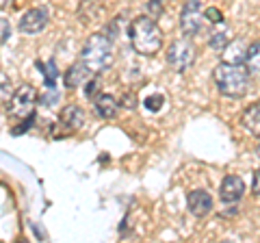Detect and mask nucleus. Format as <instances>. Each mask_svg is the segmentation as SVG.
Here are the masks:
<instances>
[{"mask_svg": "<svg viewBox=\"0 0 260 243\" xmlns=\"http://www.w3.org/2000/svg\"><path fill=\"white\" fill-rule=\"evenodd\" d=\"M243 66L247 68L249 76H260V39H256V42H251L247 46V56Z\"/></svg>", "mask_w": 260, "mask_h": 243, "instance_id": "2eb2a0df", "label": "nucleus"}, {"mask_svg": "<svg viewBox=\"0 0 260 243\" xmlns=\"http://www.w3.org/2000/svg\"><path fill=\"white\" fill-rule=\"evenodd\" d=\"M148 9H150V13H152V15H158L162 9H165V0H150Z\"/></svg>", "mask_w": 260, "mask_h": 243, "instance_id": "4be33fe9", "label": "nucleus"}, {"mask_svg": "<svg viewBox=\"0 0 260 243\" xmlns=\"http://www.w3.org/2000/svg\"><path fill=\"white\" fill-rule=\"evenodd\" d=\"M241 126L245 128L247 133L260 137V102L251 104L249 109L243 111V115H241Z\"/></svg>", "mask_w": 260, "mask_h": 243, "instance_id": "ddd939ff", "label": "nucleus"}, {"mask_svg": "<svg viewBox=\"0 0 260 243\" xmlns=\"http://www.w3.org/2000/svg\"><path fill=\"white\" fill-rule=\"evenodd\" d=\"M245 56H247V46L241 42V39H234V42H230L225 48H223V56L221 61L225 63H245Z\"/></svg>", "mask_w": 260, "mask_h": 243, "instance_id": "4468645a", "label": "nucleus"}, {"mask_svg": "<svg viewBox=\"0 0 260 243\" xmlns=\"http://www.w3.org/2000/svg\"><path fill=\"white\" fill-rule=\"evenodd\" d=\"M204 15H206V20L208 22H217V24H221L223 22V13L217 9V7H208V9L204 11Z\"/></svg>", "mask_w": 260, "mask_h": 243, "instance_id": "aec40b11", "label": "nucleus"}, {"mask_svg": "<svg viewBox=\"0 0 260 243\" xmlns=\"http://www.w3.org/2000/svg\"><path fill=\"white\" fill-rule=\"evenodd\" d=\"M3 100H11L9 98V80H7V74H3Z\"/></svg>", "mask_w": 260, "mask_h": 243, "instance_id": "393cba45", "label": "nucleus"}, {"mask_svg": "<svg viewBox=\"0 0 260 243\" xmlns=\"http://www.w3.org/2000/svg\"><path fill=\"white\" fill-rule=\"evenodd\" d=\"M208 44H210V48H215V50H223V48L230 44L228 42V31H213Z\"/></svg>", "mask_w": 260, "mask_h": 243, "instance_id": "f3484780", "label": "nucleus"}, {"mask_svg": "<svg viewBox=\"0 0 260 243\" xmlns=\"http://www.w3.org/2000/svg\"><path fill=\"white\" fill-rule=\"evenodd\" d=\"M256 155H258V159H260V143H258V148H256Z\"/></svg>", "mask_w": 260, "mask_h": 243, "instance_id": "cd10ccee", "label": "nucleus"}, {"mask_svg": "<svg viewBox=\"0 0 260 243\" xmlns=\"http://www.w3.org/2000/svg\"><path fill=\"white\" fill-rule=\"evenodd\" d=\"M204 20L206 15L202 11L200 0H186L182 11H180V31L186 37H195L204 28Z\"/></svg>", "mask_w": 260, "mask_h": 243, "instance_id": "423d86ee", "label": "nucleus"}, {"mask_svg": "<svg viewBox=\"0 0 260 243\" xmlns=\"http://www.w3.org/2000/svg\"><path fill=\"white\" fill-rule=\"evenodd\" d=\"M89 74H91V70L80 61V63H74L72 68H68V72H65V76H63V83H65L68 89H74L78 85H83L85 80L89 78Z\"/></svg>", "mask_w": 260, "mask_h": 243, "instance_id": "9b49d317", "label": "nucleus"}, {"mask_svg": "<svg viewBox=\"0 0 260 243\" xmlns=\"http://www.w3.org/2000/svg\"><path fill=\"white\" fill-rule=\"evenodd\" d=\"M56 100H59V92L56 89H48V94H42V98H39V102L46 104V107H52Z\"/></svg>", "mask_w": 260, "mask_h": 243, "instance_id": "6ab92c4d", "label": "nucleus"}, {"mask_svg": "<svg viewBox=\"0 0 260 243\" xmlns=\"http://www.w3.org/2000/svg\"><path fill=\"white\" fill-rule=\"evenodd\" d=\"M0 24H3V44H7L11 37V26H9V22H7V18L0 20Z\"/></svg>", "mask_w": 260, "mask_h": 243, "instance_id": "5701e85b", "label": "nucleus"}, {"mask_svg": "<svg viewBox=\"0 0 260 243\" xmlns=\"http://www.w3.org/2000/svg\"><path fill=\"white\" fill-rule=\"evenodd\" d=\"M215 85L225 98H243L249 87V72L241 63L221 61L215 68Z\"/></svg>", "mask_w": 260, "mask_h": 243, "instance_id": "f03ea898", "label": "nucleus"}, {"mask_svg": "<svg viewBox=\"0 0 260 243\" xmlns=\"http://www.w3.org/2000/svg\"><path fill=\"white\" fill-rule=\"evenodd\" d=\"M195 61V46L189 39H176L167 48V63L176 72H186Z\"/></svg>", "mask_w": 260, "mask_h": 243, "instance_id": "39448f33", "label": "nucleus"}, {"mask_svg": "<svg viewBox=\"0 0 260 243\" xmlns=\"http://www.w3.org/2000/svg\"><path fill=\"white\" fill-rule=\"evenodd\" d=\"M35 102H37V92L32 85H22L18 92L11 96V100L7 102L9 104V115L13 119H26L30 115H35L32 109H35Z\"/></svg>", "mask_w": 260, "mask_h": 243, "instance_id": "20e7f679", "label": "nucleus"}, {"mask_svg": "<svg viewBox=\"0 0 260 243\" xmlns=\"http://www.w3.org/2000/svg\"><path fill=\"white\" fill-rule=\"evenodd\" d=\"M98 87H100V83H98L95 78H91L87 83V89H85V96L87 98H91V100H95V94H98Z\"/></svg>", "mask_w": 260, "mask_h": 243, "instance_id": "412c9836", "label": "nucleus"}, {"mask_svg": "<svg viewBox=\"0 0 260 243\" xmlns=\"http://www.w3.org/2000/svg\"><path fill=\"white\" fill-rule=\"evenodd\" d=\"M251 191H254V196L260 198V169L254 174V183H251Z\"/></svg>", "mask_w": 260, "mask_h": 243, "instance_id": "b1692460", "label": "nucleus"}, {"mask_svg": "<svg viewBox=\"0 0 260 243\" xmlns=\"http://www.w3.org/2000/svg\"><path fill=\"white\" fill-rule=\"evenodd\" d=\"M61 124L68 128V131H78L80 126L85 124V111L78 107V104H70L61 111Z\"/></svg>", "mask_w": 260, "mask_h": 243, "instance_id": "9d476101", "label": "nucleus"}, {"mask_svg": "<svg viewBox=\"0 0 260 243\" xmlns=\"http://www.w3.org/2000/svg\"><path fill=\"white\" fill-rule=\"evenodd\" d=\"M143 104H145V109L148 111H160L162 109V104H165V96L162 94H152V96H148V98L143 100Z\"/></svg>", "mask_w": 260, "mask_h": 243, "instance_id": "a211bd4d", "label": "nucleus"}, {"mask_svg": "<svg viewBox=\"0 0 260 243\" xmlns=\"http://www.w3.org/2000/svg\"><path fill=\"white\" fill-rule=\"evenodd\" d=\"M117 107L119 104L111 94H98L95 100H93V109L102 119H111L117 113Z\"/></svg>", "mask_w": 260, "mask_h": 243, "instance_id": "f8f14e48", "label": "nucleus"}, {"mask_svg": "<svg viewBox=\"0 0 260 243\" xmlns=\"http://www.w3.org/2000/svg\"><path fill=\"white\" fill-rule=\"evenodd\" d=\"M80 61L91 70V72H102L113 63V42L111 37L95 33L85 42L83 50H80Z\"/></svg>", "mask_w": 260, "mask_h": 243, "instance_id": "7ed1b4c3", "label": "nucleus"}, {"mask_svg": "<svg viewBox=\"0 0 260 243\" xmlns=\"http://www.w3.org/2000/svg\"><path fill=\"white\" fill-rule=\"evenodd\" d=\"M126 33H128L133 50L143 54V56L156 54L160 50V46H162L160 28L150 15H139V18H135L133 22H130Z\"/></svg>", "mask_w": 260, "mask_h": 243, "instance_id": "f257e3e1", "label": "nucleus"}, {"mask_svg": "<svg viewBox=\"0 0 260 243\" xmlns=\"http://www.w3.org/2000/svg\"><path fill=\"white\" fill-rule=\"evenodd\" d=\"M135 104H137V102H135V96H133V94H130V96L126 94V96H124V107L135 109Z\"/></svg>", "mask_w": 260, "mask_h": 243, "instance_id": "a878e982", "label": "nucleus"}, {"mask_svg": "<svg viewBox=\"0 0 260 243\" xmlns=\"http://www.w3.org/2000/svg\"><path fill=\"white\" fill-rule=\"evenodd\" d=\"M37 68H39V72L44 74L46 87H48V89H54L56 78H59V70H56V63L50 59V61H46V63H37Z\"/></svg>", "mask_w": 260, "mask_h": 243, "instance_id": "dca6fc26", "label": "nucleus"}, {"mask_svg": "<svg viewBox=\"0 0 260 243\" xmlns=\"http://www.w3.org/2000/svg\"><path fill=\"white\" fill-rule=\"evenodd\" d=\"M186 204H189V210H191L195 217H206L210 210H213V198H210L206 191L195 189V191L189 193V198H186Z\"/></svg>", "mask_w": 260, "mask_h": 243, "instance_id": "1a4fd4ad", "label": "nucleus"}, {"mask_svg": "<svg viewBox=\"0 0 260 243\" xmlns=\"http://www.w3.org/2000/svg\"><path fill=\"white\" fill-rule=\"evenodd\" d=\"M46 24H48V11L46 9H28L20 18V33L37 35L46 28Z\"/></svg>", "mask_w": 260, "mask_h": 243, "instance_id": "0eeeda50", "label": "nucleus"}, {"mask_svg": "<svg viewBox=\"0 0 260 243\" xmlns=\"http://www.w3.org/2000/svg\"><path fill=\"white\" fill-rule=\"evenodd\" d=\"M245 193V183L241 176H225L219 187V198L223 202H239Z\"/></svg>", "mask_w": 260, "mask_h": 243, "instance_id": "6e6552de", "label": "nucleus"}, {"mask_svg": "<svg viewBox=\"0 0 260 243\" xmlns=\"http://www.w3.org/2000/svg\"><path fill=\"white\" fill-rule=\"evenodd\" d=\"M13 3V0H0V5H3V9H7V7H9Z\"/></svg>", "mask_w": 260, "mask_h": 243, "instance_id": "bb28decb", "label": "nucleus"}]
</instances>
